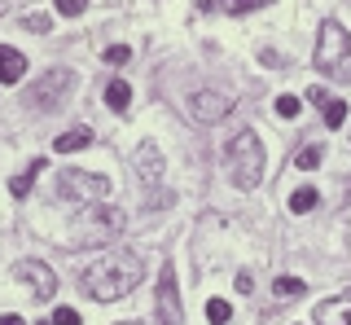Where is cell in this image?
<instances>
[{
  "mask_svg": "<svg viewBox=\"0 0 351 325\" xmlns=\"http://www.w3.org/2000/svg\"><path fill=\"white\" fill-rule=\"evenodd\" d=\"M321 158H325V149H321V145H307V149H299V167H303V171L321 167Z\"/></svg>",
  "mask_w": 351,
  "mask_h": 325,
  "instance_id": "44dd1931",
  "label": "cell"
},
{
  "mask_svg": "<svg viewBox=\"0 0 351 325\" xmlns=\"http://www.w3.org/2000/svg\"><path fill=\"white\" fill-rule=\"evenodd\" d=\"M299 110H303L299 97H290V93H281V97H277V115H281V119H294Z\"/></svg>",
  "mask_w": 351,
  "mask_h": 325,
  "instance_id": "7402d4cb",
  "label": "cell"
},
{
  "mask_svg": "<svg viewBox=\"0 0 351 325\" xmlns=\"http://www.w3.org/2000/svg\"><path fill=\"white\" fill-rule=\"evenodd\" d=\"M14 277L22 281V286L36 290V299H53V295H58V277H53V268L40 264V259H18Z\"/></svg>",
  "mask_w": 351,
  "mask_h": 325,
  "instance_id": "52a82bcc",
  "label": "cell"
},
{
  "mask_svg": "<svg viewBox=\"0 0 351 325\" xmlns=\"http://www.w3.org/2000/svg\"><path fill=\"white\" fill-rule=\"evenodd\" d=\"M71 88H75V75L66 71V67H53V71H44L40 80H36V88H31L27 101L40 106V110H53V106L66 101V93H71Z\"/></svg>",
  "mask_w": 351,
  "mask_h": 325,
  "instance_id": "5b68a950",
  "label": "cell"
},
{
  "mask_svg": "<svg viewBox=\"0 0 351 325\" xmlns=\"http://www.w3.org/2000/svg\"><path fill=\"white\" fill-rule=\"evenodd\" d=\"M259 62H263V67H281V58H277L272 49H263V53H259Z\"/></svg>",
  "mask_w": 351,
  "mask_h": 325,
  "instance_id": "f1b7e54d",
  "label": "cell"
},
{
  "mask_svg": "<svg viewBox=\"0 0 351 325\" xmlns=\"http://www.w3.org/2000/svg\"><path fill=\"white\" fill-rule=\"evenodd\" d=\"M40 325H44V321H40Z\"/></svg>",
  "mask_w": 351,
  "mask_h": 325,
  "instance_id": "836d02e7",
  "label": "cell"
},
{
  "mask_svg": "<svg viewBox=\"0 0 351 325\" xmlns=\"http://www.w3.org/2000/svg\"><path fill=\"white\" fill-rule=\"evenodd\" d=\"M158 325H180V290H176V268L167 264L158 277Z\"/></svg>",
  "mask_w": 351,
  "mask_h": 325,
  "instance_id": "9c48e42d",
  "label": "cell"
},
{
  "mask_svg": "<svg viewBox=\"0 0 351 325\" xmlns=\"http://www.w3.org/2000/svg\"><path fill=\"white\" fill-rule=\"evenodd\" d=\"M53 325H84V321H80L75 308H58V312H53Z\"/></svg>",
  "mask_w": 351,
  "mask_h": 325,
  "instance_id": "d4e9b609",
  "label": "cell"
},
{
  "mask_svg": "<svg viewBox=\"0 0 351 325\" xmlns=\"http://www.w3.org/2000/svg\"><path fill=\"white\" fill-rule=\"evenodd\" d=\"M53 5H58L62 18H80L84 9H88V0H53Z\"/></svg>",
  "mask_w": 351,
  "mask_h": 325,
  "instance_id": "603a6c76",
  "label": "cell"
},
{
  "mask_svg": "<svg viewBox=\"0 0 351 325\" xmlns=\"http://www.w3.org/2000/svg\"><path fill=\"white\" fill-rule=\"evenodd\" d=\"M312 58H316V71L329 75V80H351V36L343 31V23L325 18Z\"/></svg>",
  "mask_w": 351,
  "mask_h": 325,
  "instance_id": "7a4b0ae2",
  "label": "cell"
},
{
  "mask_svg": "<svg viewBox=\"0 0 351 325\" xmlns=\"http://www.w3.org/2000/svg\"><path fill=\"white\" fill-rule=\"evenodd\" d=\"M197 9H219V0H197Z\"/></svg>",
  "mask_w": 351,
  "mask_h": 325,
  "instance_id": "4dcf8cb0",
  "label": "cell"
},
{
  "mask_svg": "<svg viewBox=\"0 0 351 325\" xmlns=\"http://www.w3.org/2000/svg\"><path fill=\"white\" fill-rule=\"evenodd\" d=\"M316 207H321V193H316L312 185H303V189L290 193V211L294 215H307V211H316Z\"/></svg>",
  "mask_w": 351,
  "mask_h": 325,
  "instance_id": "9a60e30c",
  "label": "cell"
},
{
  "mask_svg": "<svg viewBox=\"0 0 351 325\" xmlns=\"http://www.w3.org/2000/svg\"><path fill=\"white\" fill-rule=\"evenodd\" d=\"M88 145H93V128H84V123L66 128V132L53 141V149H58V154H75V149H88Z\"/></svg>",
  "mask_w": 351,
  "mask_h": 325,
  "instance_id": "7c38bea8",
  "label": "cell"
},
{
  "mask_svg": "<svg viewBox=\"0 0 351 325\" xmlns=\"http://www.w3.org/2000/svg\"><path fill=\"white\" fill-rule=\"evenodd\" d=\"M263 5H272V0H219V9H224V14H233V18L250 14V9H263Z\"/></svg>",
  "mask_w": 351,
  "mask_h": 325,
  "instance_id": "ac0fdd59",
  "label": "cell"
},
{
  "mask_svg": "<svg viewBox=\"0 0 351 325\" xmlns=\"http://www.w3.org/2000/svg\"><path fill=\"white\" fill-rule=\"evenodd\" d=\"M0 18H5V0H0Z\"/></svg>",
  "mask_w": 351,
  "mask_h": 325,
  "instance_id": "d6a6232c",
  "label": "cell"
},
{
  "mask_svg": "<svg viewBox=\"0 0 351 325\" xmlns=\"http://www.w3.org/2000/svg\"><path fill=\"white\" fill-rule=\"evenodd\" d=\"M303 290H307L303 277H277V281H272V295H277V299H299Z\"/></svg>",
  "mask_w": 351,
  "mask_h": 325,
  "instance_id": "e0dca14e",
  "label": "cell"
},
{
  "mask_svg": "<svg viewBox=\"0 0 351 325\" xmlns=\"http://www.w3.org/2000/svg\"><path fill=\"white\" fill-rule=\"evenodd\" d=\"M136 180L141 185H158L162 180V158L154 141H141V149H136Z\"/></svg>",
  "mask_w": 351,
  "mask_h": 325,
  "instance_id": "30bf717a",
  "label": "cell"
},
{
  "mask_svg": "<svg viewBox=\"0 0 351 325\" xmlns=\"http://www.w3.org/2000/svg\"><path fill=\"white\" fill-rule=\"evenodd\" d=\"M307 101H312V106H321V110H325V106H329V93H325V88H316V84H312V88H307Z\"/></svg>",
  "mask_w": 351,
  "mask_h": 325,
  "instance_id": "4316f807",
  "label": "cell"
},
{
  "mask_svg": "<svg viewBox=\"0 0 351 325\" xmlns=\"http://www.w3.org/2000/svg\"><path fill=\"white\" fill-rule=\"evenodd\" d=\"M119 325H145V321H119Z\"/></svg>",
  "mask_w": 351,
  "mask_h": 325,
  "instance_id": "1f68e13d",
  "label": "cell"
},
{
  "mask_svg": "<svg viewBox=\"0 0 351 325\" xmlns=\"http://www.w3.org/2000/svg\"><path fill=\"white\" fill-rule=\"evenodd\" d=\"M343 123H347V101L329 97V106H325V128H343Z\"/></svg>",
  "mask_w": 351,
  "mask_h": 325,
  "instance_id": "d6986e66",
  "label": "cell"
},
{
  "mask_svg": "<svg viewBox=\"0 0 351 325\" xmlns=\"http://www.w3.org/2000/svg\"><path fill=\"white\" fill-rule=\"evenodd\" d=\"M233 286H237V295H250V290H255V277H246V273H241V277L233 281Z\"/></svg>",
  "mask_w": 351,
  "mask_h": 325,
  "instance_id": "83f0119b",
  "label": "cell"
},
{
  "mask_svg": "<svg viewBox=\"0 0 351 325\" xmlns=\"http://www.w3.org/2000/svg\"><path fill=\"white\" fill-rule=\"evenodd\" d=\"M22 75H27V58H22L18 49L0 45V84H18Z\"/></svg>",
  "mask_w": 351,
  "mask_h": 325,
  "instance_id": "4fadbf2b",
  "label": "cell"
},
{
  "mask_svg": "<svg viewBox=\"0 0 351 325\" xmlns=\"http://www.w3.org/2000/svg\"><path fill=\"white\" fill-rule=\"evenodd\" d=\"M136 281H141V255L136 251H106L97 264H88L84 290L101 303H114V299L132 295Z\"/></svg>",
  "mask_w": 351,
  "mask_h": 325,
  "instance_id": "6da1fadb",
  "label": "cell"
},
{
  "mask_svg": "<svg viewBox=\"0 0 351 325\" xmlns=\"http://www.w3.org/2000/svg\"><path fill=\"white\" fill-rule=\"evenodd\" d=\"M228 176H233L237 189H255L259 176H263V145L250 128H241V132L228 141Z\"/></svg>",
  "mask_w": 351,
  "mask_h": 325,
  "instance_id": "3957f363",
  "label": "cell"
},
{
  "mask_svg": "<svg viewBox=\"0 0 351 325\" xmlns=\"http://www.w3.org/2000/svg\"><path fill=\"white\" fill-rule=\"evenodd\" d=\"M228 317H233V308L224 299H206V321L211 325H228Z\"/></svg>",
  "mask_w": 351,
  "mask_h": 325,
  "instance_id": "ffe728a7",
  "label": "cell"
},
{
  "mask_svg": "<svg viewBox=\"0 0 351 325\" xmlns=\"http://www.w3.org/2000/svg\"><path fill=\"white\" fill-rule=\"evenodd\" d=\"M316 325H351V295H334L316 308Z\"/></svg>",
  "mask_w": 351,
  "mask_h": 325,
  "instance_id": "8fae6325",
  "label": "cell"
},
{
  "mask_svg": "<svg viewBox=\"0 0 351 325\" xmlns=\"http://www.w3.org/2000/svg\"><path fill=\"white\" fill-rule=\"evenodd\" d=\"M189 115L197 119V123H219V119L233 115V97H224V93H193Z\"/></svg>",
  "mask_w": 351,
  "mask_h": 325,
  "instance_id": "ba28073f",
  "label": "cell"
},
{
  "mask_svg": "<svg viewBox=\"0 0 351 325\" xmlns=\"http://www.w3.org/2000/svg\"><path fill=\"white\" fill-rule=\"evenodd\" d=\"M119 229H123V215H119L114 207H84L80 215V242L75 246H88V242H101V237H114Z\"/></svg>",
  "mask_w": 351,
  "mask_h": 325,
  "instance_id": "8992f818",
  "label": "cell"
},
{
  "mask_svg": "<svg viewBox=\"0 0 351 325\" xmlns=\"http://www.w3.org/2000/svg\"><path fill=\"white\" fill-rule=\"evenodd\" d=\"M106 106H110V110H119V115H123L128 106H132V88H128V80H114V84L106 88Z\"/></svg>",
  "mask_w": 351,
  "mask_h": 325,
  "instance_id": "2e32d148",
  "label": "cell"
},
{
  "mask_svg": "<svg viewBox=\"0 0 351 325\" xmlns=\"http://www.w3.org/2000/svg\"><path fill=\"white\" fill-rule=\"evenodd\" d=\"M44 167H49V162H44V158H36L27 171H18V176L9 180V193H14V198H27V193H31V185H36V176H40Z\"/></svg>",
  "mask_w": 351,
  "mask_h": 325,
  "instance_id": "5bb4252c",
  "label": "cell"
},
{
  "mask_svg": "<svg viewBox=\"0 0 351 325\" xmlns=\"http://www.w3.org/2000/svg\"><path fill=\"white\" fill-rule=\"evenodd\" d=\"M128 58H132V49H128V45H114V49H106V62H110V67H123Z\"/></svg>",
  "mask_w": 351,
  "mask_h": 325,
  "instance_id": "cb8c5ba5",
  "label": "cell"
},
{
  "mask_svg": "<svg viewBox=\"0 0 351 325\" xmlns=\"http://www.w3.org/2000/svg\"><path fill=\"white\" fill-rule=\"evenodd\" d=\"M0 325H22V317H14V312H5V317H0Z\"/></svg>",
  "mask_w": 351,
  "mask_h": 325,
  "instance_id": "f546056e",
  "label": "cell"
},
{
  "mask_svg": "<svg viewBox=\"0 0 351 325\" xmlns=\"http://www.w3.org/2000/svg\"><path fill=\"white\" fill-rule=\"evenodd\" d=\"M49 27H53L49 14H27V31H49Z\"/></svg>",
  "mask_w": 351,
  "mask_h": 325,
  "instance_id": "484cf974",
  "label": "cell"
},
{
  "mask_svg": "<svg viewBox=\"0 0 351 325\" xmlns=\"http://www.w3.org/2000/svg\"><path fill=\"white\" fill-rule=\"evenodd\" d=\"M58 189H62V198L80 202V207H93V202H106L110 198V180L101 176V171H80V167L62 171Z\"/></svg>",
  "mask_w": 351,
  "mask_h": 325,
  "instance_id": "277c9868",
  "label": "cell"
}]
</instances>
